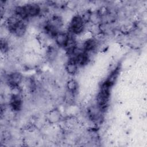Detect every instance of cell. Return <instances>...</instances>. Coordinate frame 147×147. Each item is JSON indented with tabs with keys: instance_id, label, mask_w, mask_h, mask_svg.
Here are the masks:
<instances>
[{
	"instance_id": "cell-13",
	"label": "cell",
	"mask_w": 147,
	"mask_h": 147,
	"mask_svg": "<svg viewBox=\"0 0 147 147\" xmlns=\"http://www.w3.org/2000/svg\"><path fill=\"white\" fill-rule=\"evenodd\" d=\"M56 50L54 48H51L49 51H48V56L51 58V59H52V58H54L55 57V56L57 55L56 53Z\"/></svg>"
},
{
	"instance_id": "cell-6",
	"label": "cell",
	"mask_w": 147,
	"mask_h": 147,
	"mask_svg": "<svg viewBox=\"0 0 147 147\" xmlns=\"http://www.w3.org/2000/svg\"><path fill=\"white\" fill-rule=\"evenodd\" d=\"M77 69V63H76L75 60L74 59L71 58L66 65V70L67 72L71 75H74L76 72Z\"/></svg>"
},
{
	"instance_id": "cell-2",
	"label": "cell",
	"mask_w": 147,
	"mask_h": 147,
	"mask_svg": "<svg viewBox=\"0 0 147 147\" xmlns=\"http://www.w3.org/2000/svg\"><path fill=\"white\" fill-rule=\"evenodd\" d=\"M84 22H83L82 17L76 16L74 17L71 22V29L73 33L75 34H79L81 33L84 28Z\"/></svg>"
},
{
	"instance_id": "cell-10",
	"label": "cell",
	"mask_w": 147,
	"mask_h": 147,
	"mask_svg": "<svg viewBox=\"0 0 147 147\" xmlns=\"http://www.w3.org/2000/svg\"><path fill=\"white\" fill-rule=\"evenodd\" d=\"M16 14L21 19L26 18L28 17L25 7L24 6H18L16 8Z\"/></svg>"
},
{
	"instance_id": "cell-5",
	"label": "cell",
	"mask_w": 147,
	"mask_h": 147,
	"mask_svg": "<svg viewBox=\"0 0 147 147\" xmlns=\"http://www.w3.org/2000/svg\"><path fill=\"white\" fill-rule=\"evenodd\" d=\"M21 79V75L20 73L15 72L9 75L8 78V82L10 86L13 87H16L20 83Z\"/></svg>"
},
{
	"instance_id": "cell-4",
	"label": "cell",
	"mask_w": 147,
	"mask_h": 147,
	"mask_svg": "<svg viewBox=\"0 0 147 147\" xmlns=\"http://www.w3.org/2000/svg\"><path fill=\"white\" fill-rule=\"evenodd\" d=\"M69 37L68 36V34L64 32H57L55 36L56 44L60 47H65L66 45Z\"/></svg>"
},
{
	"instance_id": "cell-3",
	"label": "cell",
	"mask_w": 147,
	"mask_h": 147,
	"mask_svg": "<svg viewBox=\"0 0 147 147\" xmlns=\"http://www.w3.org/2000/svg\"><path fill=\"white\" fill-rule=\"evenodd\" d=\"M28 17H34L40 12V7L36 3H29L24 6Z\"/></svg>"
},
{
	"instance_id": "cell-11",
	"label": "cell",
	"mask_w": 147,
	"mask_h": 147,
	"mask_svg": "<svg viewBox=\"0 0 147 147\" xmlns=\"http://www.w3.org/2000/svg\"><path fill=\"white\" fill-rule=\"evenodd\" d=\"M67 87L68 90L71 92H75L78 89V83L75 80L71 79L68 81L67 83Z\"/></svg>"
},
{
	"instance_id": "cell-12",
	"label": "cell",
	"mask_w": 147,
	"mask_h": 147,
	"mask_svg": "<svg viewBox=\"0 0 147 147\" xmlns=\"http://www.w3.org/2000/svg\"><path fill=\"white\" fill-rule=\"evenodd\" d=\"M91 13H89V12H86L82 16V18L83 22L84 23H86V22H87L90 21V20L91 19Z\"/></svg>"
},
{
	"instance_id": "cell-8",
	"label": "cell",
	"mask_w": 147,
	"mask_h": 147,
	"mask_svg": "<svg viewBox=\"0 0 147 147\" xmlns=\"http://www.w3.org/2000/svg\"><path fill=\"white\" fill-rule=\"evenodd\" d=\"M96 47V42L93 39H88L87 40L83 46V49L84 52H88V51H91L93 50Z\"/></svg>"
},
{
	"instance_id": "cell-7",
	"label": "cell",
	"mask_w": 147,
	"mask_h": 147,
	"mask_svg": "<svg viewBox=\"0 0 147 147\" xmlns=\"http://www.w3.org/2000/svg\"><path fill=\"white\" fill-rule=\"evenodd\" d=\"M10 106L15 111L20 110L21 106V100L19 96L14 95L10 99Z\"/></svg>"
},
{
	"instance_id": "cell-9",
	"label": "cell",
	"mask_w": 147,
	"mask_h": 147,
	"mask_svg": "<svg viewBox=\"0 0 147 147\" xmlns=\"http://www.w3.org/2000/svg\"><path fill=\"white\" fill-rule=\"evenodd\" d=\"M118 74H119V68H117L110 74V75L109 76V77L107 78L106 81L107 82L113 86L118 77Z\"/></svg>"
},
{
	"instance_id": "cell-1",
	"label": "cell",
	"mask_w": 147,
	"mask_h": 147,
	"mask_svg": "<svg viewBox=\"0 0 147 147\" xmlns=\"http://www.w3.org/2000/svg\"><path fill=\"white\" fill-rule=\"evenodd\" d=\"M111 86H112L106 81L102 84L100 90L97 96V103L100 110H105L107 106Z\"/></svg>"
}]
</instances>
